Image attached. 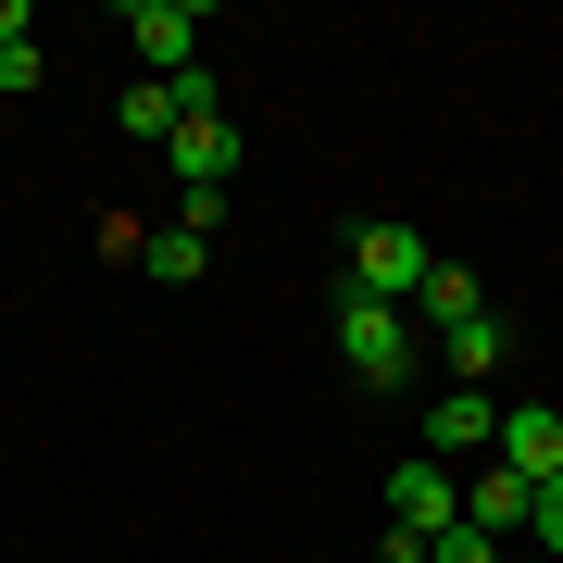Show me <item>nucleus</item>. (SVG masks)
Instances as JSON below:
<instances>
[{"instance_id":"f03ea898","label":"nucleus","mask_w":563,"mask_h":563,"mask_svg":"<svg viewBox=\"0 0 563 563\" xmlns=\"http://www.w3.org/2000/svg\"><path fill=\"white\" fill-rule=\"evenodd\" d=\"M451 526H463V476H451V463H426V451H401V463H388V539L439 551Z\"/></svg>"},{"instance_id":"6e6552de","label":"nucleus","mask_w":563,"mask_h":563,"mask_svg":"<svg viewBox=\"0 0 563 563\" xmlns=\"http://www.w3.org/2000/svg\"><path fill=\"white\" fill-rule=\"evenodd\" d=\"M163 163H176L188 188H225V176H239V125H225V113H201V125H176V139H163Z\"/></svg>"},{"instance_id":"9d476101","label":"nucleus","mask_w":563,"mask_h":563,"mask_svg":"<svg viewBox=\"0 0 563 563\" xmlns=\"http://www.w3.org/2000/svg\"><path fill=\"white\" fill-rule=\"evenodd\" d=\"M439 351H451V388H488V363H501L514 339H501V313H476V325H451Z\"/></svg>"},{"instance_id":"39448f33","label":"nucleus","mask_w":563,"mask_h":563,"mask_svg":"<svg viewBox=\"0 0 563 563\" xmlns=\"http://www.w3.org/2000/svg\"><path fill=\"white\" fill-rule=\"evenodd\" d=\"M125 38H139L151 76H201V13L188 0H125Z\"/></svg>"},{"instance_id":"0eeeda50","label":"nucleus","mask_w":563,"mask_h":563,"mask_svg":"<svg viewBox=\"0 0 563 563\" xmlns=\"http://www.w3.org/2000/svg\"><path fill=\"white\" fill-rule=\"evenodd\" d=\"M526 514H539V488H526L514 463H476V476H463V526H476V539H526Z\"/></svg>"},{"instance_id":"9b49d317","label":"nucleus","mask_w":563,"mask_h":563,"mask_svg":"<svg viewBox=\"0 0 563 563\" xmlns=\"http://www.w3.org/2000/svg\"><path fill=\"white\" fill-rule=\"evenodd\" d=\"M139 263H151L163 288H188V276H201V263H213V239H188V225H163V239H151Z\"/></svg>"},{"instance_id":"ddd939ff","label":"nucleus","mask_w":563,"mask_h":563,"mask_svg":"<svg viewBox=\"0 0 563 563\" xmlns=\"http://www.w3.org/2000/svg\"><path fill=\"white\" fill-rule=\"evenodd\" d=\"M526 551H551V563H563V476L539 488V514H526Z\"/></svg>"},{"instance_id":"f8f14e48","label":"nucleus","mask_w":563,"mask_h":563,"mask_svg":"<svg viewBox=\"0 0 563 563\" xmlns=\"http://www.w3.org/2000/svg\"><path fill=\"white\" fill-rule=\"evenodd\" d=\"M125 139H176V88H163V76L125 88Z\"/></svg>"},{"instance_id":"f3484780","label":"nucleus","mask_w":563,"mask_h":563,"mask_svg":"<svg viewBox=\"0 0 563 563\" xmlns=\"http://www.w3.org/2000/svg\"><path fill=\"white\" fill-rule=\"evenodd\" d=\"M501 563H551V551H501Z\"/></svg>"},{"instance_id":"1a4fd4ad","label":"nucleus","mask_w":563,"mask_h":563,"mask_svg":"<svg viewBox=\"0 0 563 563\" xmlns=\"http://www.w3.org/2000/svg\"><path fill=\"white\" fill-rule=\"evenodd\" d=\"M476 313H488V288L463 276V263H439V276H426V301H413V325H439V339H451V325H476Z\"/></svg>"},{"instance_id":"f257e3e1","label":"nucleus","mask_w":563,"mask_h":563,"mask_svg":"<svg viewBox=\"0 0 563 563\" xmlns=\"http://www.w3.org/2000/svg\"><path fill=\"white\" fill-rule=\"evenodd\" d=\"M413 351H426V325L401 313V301H376V288H339V363L363 388H401L413 376Z\"/></svg>"},{"instance_id":"2eb2a0df","label":"nucleus","mask_w":563,"mask_h":563,"mask_svg":"<svg viewBox=\"0 0 563 563\" xmlns=\"http://www.w3.org/2000/svg\"><path fill=\"white\" fill-rule=\"evenodd\" d=\"M38 76H51V51H38V38H25V51H0V88H38Z\"/></svg>"},{"instance_id":"20e7f679","label":"nucleus","mask_w":563,"mask_h":563,"mask_svg":"<svg viewBox=\"0 0 563 563\" xmlns=\"http://www.w3.org/2000/svg\"><path fill=\"white\" fill-rule=\"evenodd\" d=\"M413 451H426V463H451V476H476V463L501 451V401H488V388H451V401H426Z\"/></svg>"},{"instance_id":"7ed1b4c3","label":"nucleus","mask_w":563,"mask_h":563,"mask_svg":"<svg viewBox=\"0 0 563 563\" xmlns=\"http://www.w3.org/2000/svg\"><path fill=\"white\" fill-rule=\"evenodd\" d=\"M426 276H439V251H426L413 225H388V213H376V225H351V288H376V301H401V313H413V301H426Z\"/></svg>"},{"instance_id":"dca6fc26","label":"nucleus","mask_w":563,"mask_h":563,"mask_svg":"<svg viewBox=\"0 0 563 563\" xmlns=\"http://www.w3.org/2000/svg\"><path fill=\"white\" fill-rule=\"evenodd\" d=\"M25 25H38V13H25V0H0V51H25Z\"/></svg>"},{"instance_id":"4468645a","label":"nucleus","mask_w":563,"mask_h":563,"mask_svg":"<svg viewBox=\"0 0 563 563\" xmlns=\"http://www.w3.org/2000/svg\"><path fill=\"white\" fill-rule=\"evenodd\" d=\"M426 563H501V539H476V526H451V539L426 551Z\"/></svg>"},{"instance_id":"423d86ee","label":"nucleus","mask_w":563,"mask_h":563,"mask_svg":"<svg viewBox=\"0 0 563 563\" xmlns=\"http://www.w3.org/2000/svg\"><path fill=\"white\" fill-rule=\"evenodd\" d=\"M488 463H514L526 488H551L563 476V413L551 401H501V451H488Z\"/></svg>"}]
</instances>
